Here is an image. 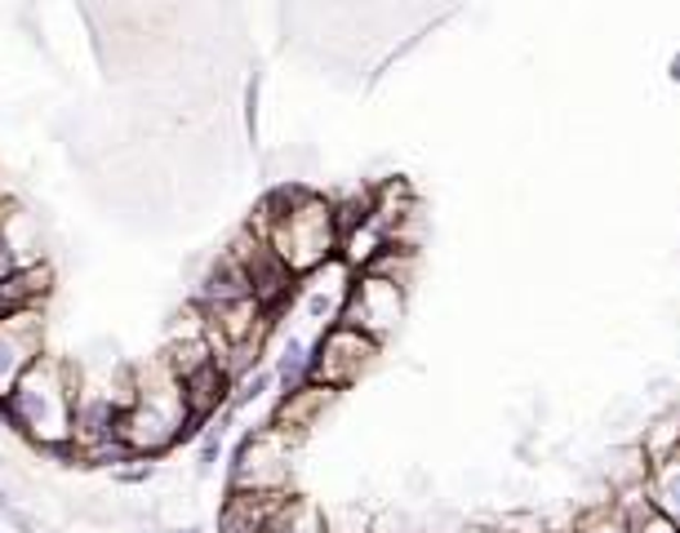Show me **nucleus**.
<instances>
[{
  "instance_id": "obj_1",
  "label": "nucleus",
  "mask_w": 680,
  "mask_h": 533,
  "mask_svg": "<svg viewBox=\"0 0 680 533\" xmlns=\"http://www.w3.org/2000/svg\"><path fill=\"white\" fill-rule=\"evenodd\" d=\"M250 232H259L272 254L303 280L316 267L338 258V223H333V200L303 187V182H281L272 187L259 204L254 219L245 223Z\"/></svg>"
},
{
  "instance_id": "obj_2",
  "label": "nucleus",
  "mask_w": 680,
  "mask_h": 533,
  "mask_svg": "<svg viewBox=\"0 0 680 533\" xmlns=\"http://www.w3.org/2000/svg\"><path fill=\"white\" fill-rule=\"evenodd\" d=\"M80 396V374L63 356H41L6 396L10 432L23 436L36 454L76 463V441H72V413Z\"/></svg>"
},
{
  "instance_id": "obj_3",
  "label": "nucleus",
  "mask_w": 680,
  "mask_h": 533,
  "mask_svg": "<svg viewBox=\"0 0 680 533\" xmlns=\"http://www.w3.org/2000/svg\"><path fill=\"white\" fill-rule=\"evenodd\" d=\"M117 436L143 463H156L174 445H191L196 441L191 413H187V400H183V382H178V374L161 356H152L147 365H134V396L121 409Z\"/></svg>"
},
{
  "instance_id": "obj_4",
  "label": "nucleus",
  "mask_w": 680,
  "mask_h": 533,
  "mask_svg": "<svg viewBox=\"0 0 680 533\" xmlns=\"http://www.w3.org/2000/svg\"><path fill=\"white\" fill-rule=\"evenodd\" d=\"M298 445V436L281 432L272 422L250 426L232 449V463H227V489H289Z\"/></svg>"
},
{
  "instance_id": "obj_5",
  "label": "nucleus",
  "mask_w": 680,
  "mask_h": 533,
  "mask_svg": "<svg viewBox=\"0 0 680 533\" xmlns=\"http://www.w3.org/2000/svg\"><path fill=\"white\" fill-rule=\"evenodd\" d=\"M383 356V343H374L370 334L352 330V325H325L311 343V382L320 387H333L343 396L348 387H357Z\"/></svg>"
},
{
  "instance_id": "obj_6",
  "label": "nucleus",
  "mask_w": 680,
  "mask_h": 533,
  "mask_svg": "<svg viewBox=\"0 0 680 533\" xmlns=\"http://www.w3.org/2000/svg\"><path fill=\"white\" fill-rule=\"evenodd\" d=\"M405 307H409V289H401L387 276L357 271L352 276V289L343 298V311H338V325H352V330L370 334L374 343H387L401 330Z\"/></svg>"
},
{
  "instance_id": "obj_7",
  "label": "nucleus",
  "mask_w": 680,
  "mask_h": 533,
  "mask_svg": "<svg viewBox=\"0 0 680 533\" xmlns=\"http://www.w3.org/2000/svg\"><path fill=\"white\" fill-rule=\"evenodd\" d=\"M294 502V489H227L218 507V533H281Z\"/></svg>"
},
{
  "instance_id": "obj_8",
  "label": "nucleus",
  "mask_w": 680,
  "mask_h": 533,
  "mask_svg": "<svg viewBox=\"0 0 680 533\" xmlns=\"http://www.w3.org/2000/svg\"><path fill=\"white\" fill-rule=\"evenodd\" d=\"M45 356V311H14L0 320V396Z\"/></svg>"
},
{
  "instance_id": "obj_9",
  "label": "nucleus",
  "mask_w": 680,
  "mask_h": 533,
  "mask_svg": "<svg viewBox=\"0 0 680 533\" xmlns=\"http://www.w3.org/2000/svg\"><path fill=\"white\" fill-rule=\"evenodd\" d=\"M352 267H343V263H325V267H316L311 276H303L298 280V293H294V307L311 320L316 330H325V325H333L338 320V311H343V298H348V289H352Z\"/></svg>"
},
{
  "instance_id": "obj_10",
  "label": "nucleus",
  "mask_w": 680,
  "mask_h": 533,
  "mask_svg": "<svg viewBox=\"0 0 680 533\" xmlns=\"http://www.w3.org/2000/svg\"><path fill=\"white\" fill-rule=\"evenodd\" d=\"M333 404H338V391H333V387L303 382V387H294V391L276 396V409H272V418H267V422L303 441V436L311 432V426H320V418H325Z\"/></svg>"
},
{
  "instance_id": "obj_11",
  "label": "nucleus",
  "mask_w": 680,
  "mask_h": 533,
  "mask_svg": "<svg viewBox=\"0 0 680 533\" xmlns=\"http://www.w3.org/2000/svg\"><path fill=\"white\" fill-rule=\"evenodd\" d=\"M54 267L45 258L19 263L6 280H0V320L14 315V311H45L50 293H54Z\"/></svg>"
},
{
  "instance_id": "obj_12",
  "label": "nucleus",
  "mask_w": 680,
  "mask_h": 533,
  "mask_svg": "<svg viewBox=\"0 0 680 533\" xmlns=\"http://www.w3.org/2000/svg\"><path fill=\"white\" fill-rule=\"evenodd\" d=\"M241 298H254V289H250V276H245V267L232 258V254H218L209 267H205V276L196 280V293H191V302L200 307V311H213V307H227V302H241Z\"/></svg>"
},
{
  "instance_id": "obj_13",
  "label": "nucleus",
  "mask_w": 680,
  "mask_h": 533,
  "mask_svg": "<svg viewBox=\"0 0 680 533\" xmlns=\"http://www.w3.org/2000/svg\"><path fill=\"white\" fill-rule=\"evenodd\" d=\"M272 374H276V396H285V391L311 382V343L298 338V334L281 338V347H276V356H272Z\"/></svg>"
},
{
  "instance_id": "obj_14",
  "label": "nucleus",
  "mask_w": 680,
  "mask_h": 533,
  "mask_svg": "<svg viewBox=\"0 0 680 533\" xmlns=\"http://www.w3.org/2000/svg\"><path fill=\"white\" fill-rule=\"evenodd\" d=\"M640 454H645V463H662V458H671V454H680V413H667V418H658V422H649L645 432H640Z\"/></svg>"
},
{
  "instance_id": "obj_15",
  "label": "nucleus",
  "mask_w": 680,
  "mask_h": 533,
  "mask_svg": "<svg viewBox=\"0 0 680 533\" xmlns=\"http://www.w3.org/2000/svg\"><path fill=\"white\" fill-rule=\"evenodd\" d=\"M570 533H632V524H627V515L610 498H596L588 511H579V520L570 524Z\"/></svg>"
},
{
  "instance_id": "obj_16",
  "label": "nucleus",
  "mask_w": 680,
  "mask_h": 533,
  "mask_svg": "<svg viewBox=\"0 0 680 533\" xmlns=\"http://www.w3.org/2000/svg\"><path fill=\"white\" fill-rule=\"evenodd\" d=\"M222 436H227V432H222L218 422H209L205 432L196 436V471H200V476H209V471L218 467V458H222Z\"/></svg>"
},
{
  "instance_id": "obj_17",
  "label": "nucleus",
  "mask_w": 680,
  "mask_h": 533,
  "mask_svg": "<svg viewBox=\"0 0 680 533\" xmlns=\"http://www.w3.org/2000/svg\"><path fill=\"white\" fill-rule=\"evenodd\" d=\"M281 533H329V524H325V515L311 507V502H294V511H289V520L281 524Z\"/></svg>"
},
{
  "instance_id": "obj_18",
  "label": "nucleus",
  "mask_w": 680,
  "mask_h": 533,
  "mask_svg": "<svg viewBox=\"0 0 680 533\" xmlns=\"http://www.w3.org/2000/svg\"><path fill=\"white\" fill-rule=\"evenodd\" d=\"M0 520H6L14 533H41V524H36V520H32V515H28L6 489H0Z\"/></svg>"
},
{
  "instance_id": "obj_19",
  "label": "nucleus",
  "mask_w": 680,
  "mask_h": 533,
  "mask_svg": "<svg viewBox=\"0 0 680 533\" xmlns=\"http://www.w3.org/2000/svg\"><path fill=\"white\" fill-rule=\"evenodd\" d=\"M632 533H680V529H676L662 511H654V507H649V511H640V515L632 520Z\"/></svg>"
},
{
  "instance_id": "obj_20",
  "label": "nucleus",
  "mask_w": 680,
  "mask_h": 533,
  "mask_svg": "<svg viewBox=\"0 0 680 533\" xmlns=\"http://www.w3.org/2000/svg\"><path fill=\"white\" fill-rule=\"evenodd\" d=\"M259 89H263V80L254 76V80L245 85V130H250L254 143H259Z\"/></svg>"
},
{
  "instance_id": "obj_21",
  "label": "nucleus",
  "mask_w": 680,
  "mask_h": 533,
  "mask_svg": "<svg viewBox=\"0 0 680 533\" xmlns=\"http://www.w3.org/2000/svg\"><path fill=\"white\" fill-rule=\"evenodd\" d=\"M19 263H23V258H19V249L10 245V236H6V232H0V280H6V276H10Z\"/></svg>"
},
{
  "instance_id": "obj_22",
  "label": "nucleus",
  "mask_w": 680,
  "mask_h": 533,
  "mask_svg": "<svg viewBox=\"0 0 680 533\" xmlns=\"http://www.w3.org/2000/svg\"><path fill=\"white\" fill-rule=\"evenodd\" d=\"M152 476H156L152 463H139V467H121V471H117V480H125V485H147Z\"/></svg>"
},
{
  "instance_id": "obj_23",
  "label": "nucleus",
  "mask_w": 680,
  "mask_h": 533,
  "mask_svg": "<svg viewBox=\"0 0 680 533\" xmlns=\"http://www.w3.org/2000/svg\"><path fill=\"white\" fill-rule=\"evenodd\" d=\"M10 426V413H6V396H0V432H6Z\"/></svg>"
},
{
  "instance_id": "obj_24",
  "label": "nucleus",
  "mask_w": 680,
  "mask_h": 533,
  "mask_svg": "<svg viewBox=\"0 0 680 533\" xmlns=\"http://www.w3.org/2000/svg\"><path fill=\"white\" fill-rule=\"evenodd\" d=\"M671 80H676V85H680V54H676V58H671Z\"/></svg>"
},
{
  "instance_id": "obj_25",
  "label": "nucleus",
  "mask_w": 680,
  "mask_h": 533,
  "mask_svg": "<svg viewBox=\"0 0 680 533\" xmlns=\"http://www.w3.org/2000/svg\"><path fill=\"white\" fill-rule=\"evenodd\" d=\"M490 533H542V529H490Z\"/></svg>"
},
{
  "instance_id": "obj_26",
  "label": "nucleus",
  "mask_w": 680,
  "mask_h": 533,
  "mask_svg": "<svg viewBox=\"0 0 680 533\" xmlns=\"http://www.w3.org/2000/svg\"><path fill=\"white\" fill-rule=\"evenodd\" d=\"M459 533H490V529H459Z\"/></svg>"
},
{
  "instance_id": "obj_27",
  "label": "nucleus",
  "mask_w": 680,
  "mask_h": 533,
  "mask_svg": "<svg viewBox=\"0 0 680 533\" xmlns=\"http://www.w3.org/2000/svg\"><path fill=\"white\" fill-rule=\"evenodd\" d=\"M551 533H570V524H564V529H551Z\"/></svg>"
},
{
  "instance_id": "obj_28",
  "label": "nucleus",
  "mask_w": 680,
  "mask_h": 533,
  "mask_svg": "<svg viewBox=\"0 0 680 533\" xmlns=\"http://www.w3.org/2000/svg\"><path fill=\"white\" fill-rule=\"evenodd\" d=\"M183 533H200V529H183Z\"/></svg>"
}]
</instances>
